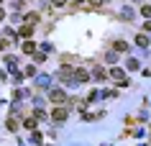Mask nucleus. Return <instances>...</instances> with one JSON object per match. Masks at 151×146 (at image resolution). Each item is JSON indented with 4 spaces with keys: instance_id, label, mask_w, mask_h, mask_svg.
I'll return each instance as SVG.
<instances>
[{
    "instance_id": "nucleus-14",
    "label": "nucleus",
    "mask_w": 151,
    "mask_h": 146,
    "mask_svg": "<svg viewBox=\"0 0 151 146\" xmlns=\"http://www.w3.org/2000/svg\"><path fill=\"white\" fill-rule=\"evenodd\" d=\"M3 16H5V13H3V10H0V21H3Z\"/></svg>"
},
{
    "instance_id": "nucleus-3",
    "label": "nucleus",
    "mask_w": 151,
    "mask_h": 146,
    "mask_svg": "<svg viewBox=\"0 0 151 146\" xmlns=\"http://www.w3.org/2000/svg\"><path fill=\"white\" fill-rule=\"evenodd\" d=\"M74 74H77V82H87L90 80V72H85V69H77Z\"/></svg>"
},
{
    "instance_id": "nucleus-13",
    "label": "nucleus",
    "mask_w": 151,
    "mask_h": 146,
    "mask_svg": "<svg viewBox=\"0 0 151 146\" xmlns=\"http://www.w3.org/2000/svg\"><path fill=\"white\" fill-rule=\"evenodd\" d=\"M100 3H103V0H90V5H92V8H95V5H100Z\"/></svg>"
},
{
    "instance_id": "nucleus-9",
    "label": "nucleus",
    "mask_w": 151,
    "mask_h": 146,
    "mask_svg": "<svg viewBox=\"0 0 151 146\" xmlns=\"http://www.w3.org/2000/svg\"><path fill=\"white\" fill-rule=\"evenodd\" d=\"M115 51H128V44H123V41H115Z\"/></svg>"
},
{
    "instance_id": "nucleus-5",
    "label": "nucleus",
    "mask_w": 151,
    "mask_h": 146,
    "mask_svg": "<svg viewBox=\"0 0 151 146\" xmlns=\"http://www.w3.org/2000/svg\"><path fill=\"white\" fill-rule=\"evenodd\" d=\"M110 77H113V80H123V69L113 67V69H110Z\"/></svg>"
},
{
    "instance_id": "nucleus-7",
    "label": "nucleus",
    "mask_w": 151,
    "mask_h": 146,
    "mask_svg": "<svg viewBox=\"0 0 151 146\" xmlns=\"http://www.w3.org/2000/svg\"><path fill=\"white\" fill-rule=\"evenodd\" d=\"M36 121H39V118H26V128H36Z\"/></svg>"
},
{
    "instance_id": "nucleus-2",
    "label": "nucleus",
    "mask_w": 151,
    "mask_h": 146,
    "mask_svg": "<svg viewBox=\"0 0 151 146\" xmlns=\"http://www.w3.org/2000/svg\"><path fill=\"white\" fill-rule=\"evenodd\" d=\"M54 121H64V118H67V110H64V108H54Z\"/></svg>"
},
{
    "instance_id": "nucleus-4",
    "label": "nucleus",
    "mask_w": 151,
    "mask_h": 146,
    "mask_svg": "<svg viewBox=\"0 0 151 146\" xmlns=\"http://www.w3.org/2000/svg\"><path fill=\"white\" fill-rule=\"evenodd\" d=\"M92 77H95V80H97V82H103V80H105V77H108V74H105V69H100V67H97L95 72H92Z\"/></svg>"
},
{
    "instance_id": "nucleus-16",
    "label": "nucleus",
    "mask_w": 151,
    "mask_h": 146,
    "mask_svg": "<svg viewBox=\"0 0 151 146\" xmlns=\"http://www.w3.org/2000/svg\"><path fill=\"white\" fill-rule=\"evenodd\" d=\"M74 3H87V0H74Z\"/></svg>"
},
{
    "instance_id": "nucleus-12",
    "label": "nucleus",
    "mask_w": 151,
    "mask_h": 146,
    "mask_svg": "<svg viewBox=\"0 0 151 146\" xmlns=\"http://www.w3.org/2000/svg\"><path fill=\"white\" fill-rule=\"evenodd\" d=\"M51 5H56V8H62V5H64V0H51Z\"/></svg>"
},
{
    "instance_id": "nucleus-10",
    "label": "nucleus",
    "mask_w": 151,
    "mask_h": 146,
    "mask_svg": "<svg viewBox=\"0 0 151 146\" xmlns=\"http://www.w3.org/2000/svg\"><path fill=\"white\" fill-rule=\"evenodd\" d=\"M141 16L143 18H151V5H143V8H141Z\"/></svg>"
},
{
    "instance_id": "nucleus-6",
    "label": "nucleus",
    "mask_w": 151,
    "mask_h": 146,
    "mask_svg": "<svg viewBox=\"0 0 151 146\" xmlns=\"http://www.w3.org/2000/svg\"><path fill=\"white\" fill-rule=\"evenodd\" d=\"M23 51H26V54H33V51H36V46H33L31 41H26V44H23Z\"/></svg>"
},
{
    "instance_id": "nucleus-1",
    "label": "nucleus",
    "mask_w": 151,
    "mask_h": 146,
    "mask_svg": "<svg viewBox=\"0 0 151 146\" xmlns=\"http://www.w3.org/2000/svg\"><path fill=\"white\" fill-rule=\"evenodd\" d=\"M49 97H51V103H67V95H64L62 90H51Z\"/></svg>"
},
{
    "instance_id": "nucleus-15",
    "label": "nucleus",
    "mask_w": 151,
    "mask_h": 146,
    "mask_svg": "<svg viewBox=\"0 0 151 146\" xmlns=\"http://www.w3.org/2000/svg\"><path fill=\"white\" fill-rule=\"evenodd\" d=\"M3 46H5V41H0V49H3Z\"/></svg>"
},
{
    "instance_id": "nucleus-8",
    "label": "nucleus",
    "mask_w": 151,
    "mask_h": 146,
    "mask_svg": "<svg viewBox=\"0 0 151 146\" xmlns=\"http://www.w3.org/2000/svg\"><path fill=\"white\" fill-rule=\"evenodd\" d=\"M21 36H23V39H28V36H31V26H28V23L21 28Z\"/></svg>"
},
{
    "instance_id": "nucleus-11",
    "label": "nucleus",
    "mask_w": 151,
    "mask_h": 146,
    "mask_svg": "<svg viewBox=\"0 0 151 146\" xmlns=\"http://www.w3.org/2000/svg\"><path fill=\"white\" fill-rule=\"evenodd\" d=\"M31 141H33V144H41V133H39V131H33V133H31Z\"/></svg>"
}]
</instances>
